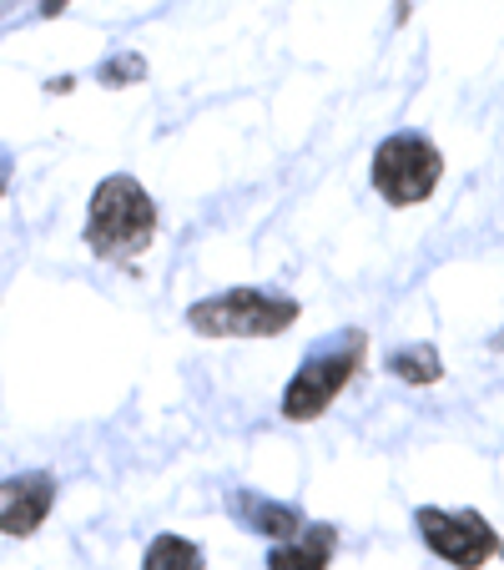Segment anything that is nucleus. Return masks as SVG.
I'll return each mask as SVG.
<instances>
[{
  "label": "nucleus",
  "instance_id": "423d86ee",
  "mask_svg": "<svg viewBox=\"0 0 504 570\" xmlns=\"http://www.w3.org/2000/svg\"><path fill=\"white\" fill-rule=\"evenodd\" d=\"M56 505V480L51 474H16L0 484V530L6 535H31Z\"/></svg>",
  "mask_w": 504,
  "mask_h": 570
},
{
  "label": "nucleus",
  "instance_id": "9d476101",
  "mask_svg": "<svg viewBox=\"0 0 504 570\" xmlns=\"http://www.w3.org/2000/svg\"><path fill=\"white\" fill-rule=\"evenodd\" d=\"M141 570H202V550H197L192 540H182V535H157Z\"/></svg>",
  "mask_w": 504,
  "mask_h": 570
},
{
  "label": "nucleus",
  "instance_id": "9b49d317",
  "mask_svg": "<svg viewBox=\"0 0 504 570\" xmlns=\"http://www.w3.org/2000/svg\"><path fill=\"white\" fill-rule=\"evenodd\" d=\"M141 76H147V61H141V56H121V61H111L107 71H101V81H107V87H127V81H141Z\"/></svg>",
  "mask_w": 504,
  "mask_h": 570
},
{
  "label": "nucleus",
  "instance_id": "39448f33",
  "mask_svg": "<svg viewBox=\"0 0 504 570\" xmlns=\"http://www.w3.org/2000/svg\"><path fill=\"white\" fill-rule=\"evenodd\" d=\"M414 525H418V535L429 540L434 556H444L459 570H480L500 550V535H494V525L480 510H434L429 505L414 515Z\"/></svg>",
  "mask_w": 504,
  "mask_h": 570
},
{
  "label": "nucleus",
  "instance_id": "7ed1b4c3",
  "mask_svg": "<svg viewBox=\"0 0 504 570\" xmlns=\"http://www.w3.org/2000/svg\"><path fill=\"white\" fill-rule=\"evenodd\" d=\"M439 177H444V157L429 137L404 131V137H388L384 147L374 151V187L384 193V203H394V207H414V203H424V197H434Z\"/></svg>",
  "mask_w": 504,
  "mask_h": 570
},
{
  "label": "nucleus",
  "instance_id": "0eeeda50",
  "mask_svg": "<svg viewBox=\"0 0 504 570\" xmlns=\"http://www.w3.org/2000/svg\"><path fill=\"white\" fill-rule=\"evenodd\" d=\"M333 546H338L333 525H308V530L298 525L288 546H278L268 556V570H328Z\"/></svg>",
  "mask_w": 504,
  "mask_h": 570
},
{
  "label": "nucleus",
  "instance_id": "f8f14e48",
  "mask_svg": "<svg viewBox=\"0 0 504 570\" xmlns=\"http://www.w3.org/2000/svg\"><path fill=\"white\" fill-rule=\"evenodd\" d=\"M41 11H46V16H61V11H66V0H41Z\"/></svg>",
  "mask_w": 504,
  "mask_h": 570
},
{
  "label": "nucleus",
  "instance_id": "f257e3e1",
  "mask_svg": "<svg viewBox=\"0 0 504 570\" xmlns=\"http://www.w3.org/2000/svg\"><path fill=\"white\" fill-rule=\"evenodd\" d=\"M151 233H157V203L137 177H107L91 193V223H87V243L97 258L127 263L137 253H147Z\"/></svg>",
  "mask_w": 504,
  "mask_h": 570
},
{
  "label": "nucleus",
  "instance_id": "20e7f679",
  "mask_svg": "<svg viewBox=\"0 0 504 570\" xmlns=\"http://www.w3.org/2000/svg\"><path fill=\"white\" fill-rule=\"evenodd\" d=\"M358 358H364V334H348V338H338L333 348L313 354L308 364L293 374L288 394H283V420H293V424L318 420L333 399L344 394L348 379L358 374Z\"/></svg>",
  "mask_w": 504,
  "mask_h": 570
},
{
  "label": "nucleus",
  "instance_id": "1a4fd4ad",
  "mask_svg": "<svg viewBox=\"0 0 504 570\" xmlns=\"http://www.w3.org/2000/svg\"><path fill=\"white\" fill-rule=\"evenodd\" d=\"M388 374H394V379H404V384H439V379H444L439 348H434V344L398 348V354L388 358Z\"/></svg>",
  "mask_w": 504,
  "mask_h": 570
},
{
  "label": "nucleus",
  "instance_id": "6e6552de",
  "mask_svg": "<svg viewBox=\"0 0 504 570\" xmlns=\"http://www.w3.org/2000/svg\"><path fill=\"white\" fill-rule=\"evenodd\" d=\"M237 510H243L247 530H258V535H293L303 525L298 510L273 505V500H258V495H237Z\"/></svg>",
  "mask_w": 504,
  "mask_h": 570
},
{
  "label": "nucleus",
  "instance_id": "f03ea898",
  "mask_svg": "<svg viewBox=\"0 0 504 570\" xmlns=\"http://www.w3.org/2000/svg\"><path fill=\"white\" fill-rule=\"evenodd\" d=\"M187 323L202 338H278L288 323H298V303L278 298V293H258V288H233V293L192 303Z\"/></svg>",
  "mask_w": 504,
  "mask_h": 570
}]
</instances>
